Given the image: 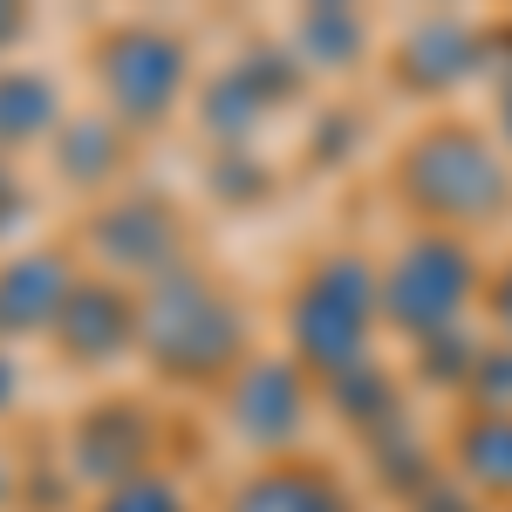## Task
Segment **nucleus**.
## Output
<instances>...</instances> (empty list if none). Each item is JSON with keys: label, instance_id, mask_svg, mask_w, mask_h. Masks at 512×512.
<instances>
[{"label": "nucleus", "instance_id": "f8f14e48", "mask_svg": "<svg viewBox=\"0 0 512 512\" xmlns=\"http://www.w3.org/2000/svg\"><path fill=\"white\" fill-rule=\"evenodd\" d=\"M96 512H185V499H178V485L158 472H137V478H123V485H110V499Z\"/></svg>", "mask_w": 512, "mask_h": 512}, {"label": "nucleus", "instance_id": "2eb2a0df", "mask_svg": "<svg viewBox=\"0 0 512 512\" xmlns=\"http://www.w3.org/2000/svg\"><path fill=\"white\" fill-rule=\"evenodd\" d=\"M14 403V369H7V355H0V410Z\"/></svg>", "mask_w": 512, "mask_h": 512}, {"label": "nucleus", "instance_id": "423d86ee", "mask_svg": "<svg viewBox=\"0 0 512 512\" xmlns=\"http://www.w3.org/2000/svg\"><path fill=\"white\" fill-rule=\"evenodd\" d=\"M55 342L69 362H117L130 342H137V301L123 294L117 280H76L69 308L55 315Z\"/></svg>", "mask_w": 512, "mask_h": 512}, {"label": "nucleus", "instance_id": "7ed1b4c3", "mask_svg": "<svg viewBox=\"0 0 512 512\" xmlns=\"http://www.w3.org/2000/svg\"><path fill=\"white\" fill-rule=\"evenodd\" d=\"M96 69H103L110 117L130 123V130H158L178 110V96H185V48L164 28H117V35H103Z\"/></svg>", "mask_w": 512, "mask_h": 512}, {"label": "nucleus", "instance_id": "0eeeda50", "mask_svg": "<svg viewBox=\"0 0 512 512\" xmlns=\"http://www.w3.org/2000/svg\"><path fill=\"white\" fill-rule=\"evenodd\" d=\"M76 294V274L62 253H21L0 267V335H35V328H55V315L69 308Z\"/></svg>", "mask_w": 512, "mask_h": 512}, {"label": "nucleus", "instance_id": "ddd939ff", "mask_svg": "<svg viewBox=\"0 0 512 512\" xmlns=\"http://www.w3.org/2000/svg\"><path fill=\"white\" fill-rule=\"evenodd\" d=\"M21 205H28V192H21V178H14V171L0 164V233H7V226L21 219Z\"/></svg>", "mask_w": 512, "mask_h": 512}, {"label": "nucleus", "instance_id": "6e6552de", "mask_svg": "<svg viewBox=\"0 0 512 512\" xmlns=\"http://www.w3.org/2000/svg\"><path fill=\"white\" fill-rule=\"evenodd\" d=\"M151 417L137 410V403H103V410H89L76 431V465L89 478H103V485H123V478L144 472V444H151Z\"/></svg>", "mask_w": 512, "mask_h": 512}, {"label": "nucleus", "instance_id": "1a4fd4ad", "mask_svg": "<svg viewBox=\"0 0 512 512\" xmlns=\"http://www.w3.org/2000/svg\"><path fill=\"white\" fill-rule=\"evenodd\" d=\"M233 512H355V506L328 472L301 465V458H280V465H267V472L239 492Z\"/></svg>", "mask_w": 512, "mask_h": 512}, {"label": "nucleus", "instance_id": "9d476101", "mask_svg": "<svg viewBox=\"0 0 512 512\" xmlns=\"http://www.w3.org/2000/svg\"><path fill=\"white\" fill-rule=\"evenodd\" d=\"M123 164V130L110 117H62L55 130V171L69 185H103Z\"/></svg>", "mask_w": 512, "mask_h": 512}, {"label": "nucleus", "instance_id": "20e7f679", "mask_svg": "<svg viewBox=\"0 0 512 512\" xmlns=\"http://www.w3.org/2000/svg\"><path fill=\"white\" fill-rule=\"evenodd\" d=\"M308 410H315V390H308V369L294 362V355H267V362H253L246 376H239L233 390V424L246 444H260V451H287L301 424H308Z\"/></svg>", "mask_w": 512, "mask_h": 512}, {"label": "nucleus", "instance_id": "9b49d317", "mask_svg": "<svg viewBox=\"0 0 512 512\" xmlns=\"http://www.w3.org/2000/svg\"><path fill=\"white\" fill-rule=\"evenodd\" d=\"M48 130H62L55 82L35 76V69H0V151L35 144V137H48Z\"/></svg>", "mask_w": 512, "mask_h": 512}, {"label": "nucleus", "instance_id": "f257e3e1", "mask_svg": "<svg viewBox=\"0 0 512 512\" xmlns=\"http://www.w3.org/2000/svg\"><path fill=\"white\" fill-rule=\"evenodd\" d=\"M376 321H383V267H369V253H321L287 301L294 362L321 383H342L369 369Z\"/></svg>", "mask_w": 512, "mask_h": 512}, {"label": "nucleus", "instance_id": "dca6fc26", "mask_svg": "<svg viewBox=\"0 0 512 512\" xmlns=\"http://www.w3.org/2000/svg\"><path fill=\"white\" fill-rule=\"evenodd\" d=\"M0 499H7V465H0Z\"/></svg>", "mask_w": 512, "mask_h": 512}, {"label": "nucleus", "instance_id": "39448f33", "mask_svg": "<svg viewBox=\"0 0 512 512\" xmlns=\"http://www.w3.org/2000/svg\"><path fill=\"white\" fill-rule=\"evenodd\" d=\"M96 253L137 280H164L185 253V226L164 198H123L110 212H96Z\"/></svg>", "mask_w": 512, "mask_h": 512}, {"label": "nucleus", "instance_id": "4468645a", "mask_svg": "<svg viewBox=\"0 0 512 512\" xmlns=\"http://www.w3.org/2000/svg\"><path fill=\"white\" fill-rule=\"evenodd\" d=\"M14 35H21V14H14V7H0V48H7Z\"/></svg>", "mask_w": 512, "mask_h": 512}, {"label": "nucleus", "instance_id": "f03ea898", "mask_svg": "<svg viewBox=\"0 0 512 512\" xmlns=\"http://www.w3.org/2000/svg\"><path fill=\"white\" fill-rule=\"evenodd\" d=\"M137 342H144V355L158 362L164 376L205 383V376H219L239 355L246 321H239V301L219 280L192 274V267H171L137 301Z\"/></svg>", "mask_w": 512, "mask_h": 512}]
</instances>
